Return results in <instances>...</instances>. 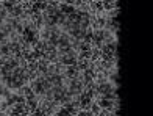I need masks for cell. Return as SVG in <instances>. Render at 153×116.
Returning <instances> with one entry per match:
<instances>
[{
    "instance_id": "cell-1",
    "label": "cell",
    "mask_w": 153,
    "mask_h": 116,
    "mask_svg": "<svg viewBox=\"0 0 153 116\" xmlns=\"http://www.w3.org/2000/svg\"><path fill=\"white\" fill-rule=\"evenodd\" d=\"M58 8L61 10V13H62V14H66V16L72 14V13L75 11V6H74V5H69V3H59V6H58Z\"/></svg>"
},
{
    "instance_id": "cell-2",
    "label": "cell",
    "mask_w": 153,
    "mask_h": 116,
    "mask_svg": "<svg viewBox=\"0 0 153 116\" xmlns=\"http://www.w3.org/2000/svg\"><path fill=\"white\" fill-rule=\"evenodd\" d=\"M0 55H3V57H8V55H11V50H10V43H8V44H0Z\"/></svg>"
},
{
    "instance_id": "cell-3",
    "label": "cell",
    "mask_w": 153,
    "mask_h": 116,
    "mask_svg": "<svg viewBox=\"0 0 153 116\" xmlns=\"http://www.w3.org/2000/svg\"><path fill=\"white\" fill-rule=\"evenodd\" d=\"M100 110H102V108H100L99 105H97L95 102H92V105H91V108H89V113H91V116H97V115L100 113Z\"/></svg>"
},
{
    "instance_id": "cell-4",
    "label": "cell",
    "mask_w": 153,
    "mask_h": 116,
    "mask_svg": "<svg viewBox=\"0 0 153 116\" xmlns=\"http://www.w3.org/2000/svg\"><path fill=\"white\" fill-rule=\"evenodd\" d=\"M97 116H117V113H114V112H109V110H105V108H102L100 113L97 115Z\"/></svg>"
},
{
    "instance_id": "cell-5",
    "label": "cell",
    "mask_w": 153,
    "mask_h": 116,
    "mask_svg": "<svg viewBox=\"0 0 153 116\" xmlns=\"http://www.w3.org/2000/svg\"><path fill=\"white\" fill-rule=\"evenodd\" d=\"M8 108H10V105L6 104V100H5V99H0V110H2V112H6Z\"/></svg>"
},
{
    "instance_id": "cell-6",
    "label": "cell",
    "mask_w": 153,
    "mask_h": 116,
    "mask_svg": "<svg viewBox=\"0 0 153 116\" xmlns=\"http://www.w3.org/2000/svg\"><path fill=\"white\" fill-rule=\"evenodd\" d=\"M47 5H50V6H59L61 3V0H45Z\"/></svg>"
},
{
    "instance_id": "cell-7",
    "label": "cell",
    "mask_w": 153,
    "mask_h": 116,
    "mask_svg": "<svg viewBox=\"0 0 153 116\" xmlns=\"http://www.w3.org/2000/svg\"><path fill=\"white\" fill-rule=\"evenodd\" d=\"M3 10V5H2V2H0V11H2Z\"/></svg>"
},
{
    "instance_id": "cell-8",
    "label": "cell",
    "mask_w": 153,
    "mask_h": 116,
    "mask_svg": "<svg viewBox=\"0 0 153 116\" xmlns=\"http://www.w3.org/2000/svg\"><path fill=\"white\" fill-rule=\"evenodd\" d=\"M2 24H3V19H2V17H0V25H2Z\"/></svg>"
},
{
    "instance_id": "cell-9",
    "label": "cell",
    "mask_w": 153,
    "mask_h": 116,
    "mask_svg": "<svg viewBox=\"0 0 153 116\" xmlns=\"http://www.w3.org/2000/svg\"><path fill=\"white\" fill-rule=\"evenodd\" d=\"M0 99H2V97H0Z\"/></svg>"
}]
</instances>
